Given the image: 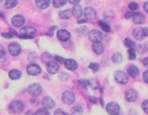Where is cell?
Listing matches in <instances>:
<instances>
[{"instance_id": "11a10c76", "label": "cell", "mask_w": 148, "mask_h": 115, "mask_svg": "<svg viewBox=\"0 0 148 115\" xmlns=\"http://www.w3.org/2000/svg\"><path fill=\"white\" fill-rule=\"evenodd\" d=\"M145 50H146V51H148V41H147V42L145 43Z\"/></svg>"}, {"instance_id": "f5cc1de1", "label": "cell", "mask_w": 148, "mask_h": 115, "mask_svg": "<svg viewBox=\"0 0 148 115\" xmlns=\"http://www.w3.org/2000/svg\"><path fill=\"white\" fill-rule=\"evenodd\" d=\"M129 115H137V112L133 109L129 111Z\"/></svg>"}, {"instance_id": "f546056e", "label": "cell", "mask_w": 148, "mask_h": 115, "mask_svg": "<svg viewBox=\"0 0 148 115\" xmlns=\"http://www.w3.org/2000/svg\"><path fill=\"white\" fill-rule=\"evenodd\" d=\"M66 3V0H53L52 1V4H53V6L56 7V8H60L62 6H64Z\"/></svg>"}, {"instance_id": "4316f807", "label": "cell", "mask_w": 148, "mask_h": 115, "mask_svg": "<svg viewBox=\"0 0 148 115\" xmlns=\"http://www.w3.org/2000/svg\"><path fill=\"white\" fill-rule=\"evenodd\" d=\"M18 5V0H6L5 3V7L7 9H12Z\"/></svg>"}, {"instance_id": "9a60e30c", "label": "cell", "mask_w": 148, "mask_h": 115, "mask_svg": "<svg viewBox=\"0 0 148 115\" xmlns=\"http://www.w3.org/2000/svg\"><path fill=\"white\" fill-rule=\"evenodd\" d=\"M64 66L70 71H75L78 68V64L73 60H64Z\"/></svg>"}, {"instance_id": "ac0fdd59", "label": "cell", "mask_w": 148, "mask_h": 115, "mask_svg": "<svg viewBox=\"0 0 148 115\" xmlns=\"http://www.w3.org/2000/svg\"><path fill=\"white\" fill-rule=\"evenodd\" d=\"M132 18H133V22L136 24V25H141L145 22V16L140 13V12H136V13H133L132 14Z\"/></svg>"}, {"instance_id": "52a82bcc", "label": "cell", "mask_w": 148, "mask_h": 115, "mask_svg": "<svg viewBox=\"0 0 148 115\" xmlns=\"http://www.w3.org/2000/svg\"><path fill=\"white\" fill-rule=\"evenodd\" d=\"M24 108H25V105L21 101H14L10 105L11 111L15 113H20L21 112H23Z\"/></svg>"}, {"instance_id": "4fadbf2b", "label": "cell", "mask_w": 148, "mask_h": 115, "mask_svg": "<svg viewBox=\"0 0 148 115\" xmlns=\"http://www.w3.org/2000/svg\"><path fill=\"white\" fill-rule=\"evenodd\" d=\"M42 105L44 108L49 110V109H52L55 106V102L51 97H45L42 100Z\"/></svg>"}, {"instance_id": "7402d4cb", "label": "cell", "mask_w": 148, "mask_h": 115, "mask_svg": "<svg viewBox=\"0 0 148 115\" xmlns=\"http://www.w3.org/2000/svg\"><path fill=\"white\" fill-rule=\"evenodd\" d=\"M127 73H128V75L132 78H137L138 73H139V70L137 66H131L128 70H127Z\"/></svg>"}, {"instance_id": "83f0119b", "label": "cell", "mask_w": 148, "mask_h": 115, "mask_svg": "<svg viewBox=\"0 0 148 115\" xmlns=\"http://www.w3.org/2000/svg\"><path fill=\"white\" fill-rule=\"evenodd\" d=\"M99 25L100 28H101L103 31H106V32H109V31H111V27H110V25H109L106 22L102 21V20H99Z\"/></svg>"}, {"instance_id": "d590c367", "label": "cell", "mask_w": 148, "mask_h": 115, "mask_svg": "<svg viewBox=\"0 0 148 115\" xmlns=\"http://www.w3.org/2000/svg\"><path fill=\"white\" fill-rule=\"evenodd\" d=\"M51 57V56L50 54H48V53H44V54L42 55V61H43L44 63L47 64V63L50 62Z\"/></svg>"}, {"instance_id": "603a6c76", "label": "cell", "mask_w": 148, "mask_h": 115, "mask_svg": "<svg viewBox=\"0 0 148 115\" xmlns=\"http://www.w3.org/2000/svg\"><path fill=\"white\" fill-rule=\"evenodd\" d=\"M92 50L96 54H101L104 51V45L101 42L99 43H94L92 44Z\"/></svg>"}, {"instance_id": "60d3db41", "label": "cell", "mask_w": 148, "mask_h": 115, "mask_svg": "<svg viewBox=\"0 0 148 115\" xmlns=\"http://www.w3.org/2000/svg\"><path fill=\"white\" fill-rule=\"evenodd\" d=\"M54 115H66V113L61 109H57L54 112Z\"/></svg>"}, {"instance_id": "6da1fadb", "label": "cell", "mask_w": 148, "mask_h": 115, "mask_svg": "<svg viewBox=\"0 0 148 115\" xmlns=\"http://www.w3.org/2000/svg\"><path fill=\"white\" fill-rule=\"evenodd\" d=\"M19 34L24 38H33L36 34V29L32 26H25L21 28Z\"/></svg>"}, {"instance_id": "c3c4849f", "label": "cell", "mask_w": 148, "mask_h": 115, "mask_svg": "<svg viewBox=\"0 0 148 115\" xmlns=\"http://www.w3.org/2000/svg\"><path fill=\"white\" fill-rule=\"evenodd\" d=\"M89 99H90V101L94 103V104H96L98 102V99L96 97H89Z\"/></svg>"}, {"instance_id": "d4e9b609", "label": "cell", "mask_w": 148, "mask_h": 115, "mask_svg": "<svg viewBox=\"0 0 148 115\" xmlns=\"http://www.w3.org/2000/svg\"><path fill=\"white\" fill-rule=\"evenodd\" d=\"M58 16L62 19H68L71 16V11L70 9H66L64 11H60L58 13Z\"/></svg>"}, {"instance_id": "30bf717a", "label": "cell", "mask_w": 148, "mask_h": 115, "mask_svg": "<svg viewBox=\"0 0 148 115\" xmlns=\"http://www.w3.org/2000/svg\"><path fill=\"white\" fill-rule=\"evenodd\" d=\"M57 38L62 42H66L71 38V33L66 30H58L57 32Z\"/></svg>"}, {"instance_id": "ab89813d", "label": "cell", "mask_w": 148, "mask_h": 115, "mask_svg": "<svg viewBox=\"0 0 148 115\" xmlns=\"http://www.w3.org/2000/svg\"><path fill=\"white\" fill-rule=\"evenodd\" d=\"M79 83L81 85V86L85 89L87 88V86H88V83H87V80H79Z\"/></svg>"}, {"instance_id": "ffe728a7", "label": "cell", "mask_w": 148, "mask_h": 115, "mask_svg": "<svg viewBox=\"0 0 148 115\" xmlns=\"http://www.w3.org/2000/svg\"><path fill=\"white\" fill-rule=\"evenodd\" d=\"M51 0H36V5L42 10H45L49 7Z\"/></svg>"}, {"instance_id": "7a4b0ae2", "label": "cell", "mask_w": 148, "mask_h": 115, "mask_svg": "<svg viewBox=\"0 0 148 115\" xmlns=\"http://www.w3.org/2000/svg\"><path fill=\"white\" fill-rule=\"evenodd\" d=\"M88 37L89 39L94 44V43H99L102 41L103 39V34L101 31H99V30H92L89 33H88Z\"/></svg>"}, {"instance_id": "680465c9", "label": "cell", "mask_w": 148, "mask_h": 115, "mask_svg": "<svg viewBox=\"0 0 148 115\" xmlns=\"http://www.w3.org/2000/svg\"><path fill=\"white\" fill-rule=\"evenodd\" d=\"M1 2H3V0H0V3H1Z\"/></svg>"}, {"instance_id": "5b68a950", "label": "cell", "mask_w": 148, "mask_h": 115, "mask_svg": "<svg viewBox=\"0 0 148 115\" xmlns=\"http://www.w3.org/2000/svg\"><path fill=\"white\" fill-rule=\"evenodd\" d=\"M62 100L64 103L71 105L75 101V95L71 91H66L62 94Z\"/></svg>"}, {"instance_id": "44dd1931", "label": "cell", "mask_w": 148, "mask_h": 115, "mask_svg": "<svg viewBox=\"0 0 148 115\" xmlns=\"http://www.w3.org/2000/svg\"><path fill=\"white\" fill-rule=\"evenodd\" d=\"M22 76V73L18 69H13V70H11L10 73H9V77L12 80H17V79H19Z\"/></svg>"}, {"instance_id": "f907efd6", "label": "cell", "mask_w": 148, "mask_h": 115, "mask_svg": "<svg viewBox=\"0 0 148 115\" xmlns=\"http://www.w3.org/2000/svg\"><path fill=\"white\" fill-rule=\"evenodd\" d=\"M143 7H144V10H145V12H146L148 13V2L145 3Z\"/></svg>"}, {"instance_id": "b9f144b4", "label": "cell", "mask_w": 148, "mask_h": 115, "mask_svg": "<svg viewBox=\"0 0 148 115\" xmlns=\"http://www.w3.org/2000/svg\"><path fill=\"white\" fill-rule=\"evenodd\" d=\"M143 79H144V81L145 83L148 84V70L144 73V74H143Z\"/></svg>"}, {"instance_id": "681fc988", "label": "cell", "mask_w": 148, "mask_h": 115, "mask_svg": "<svg viewBox=\"0 0 148 115\" xmlns=\"http://www.w3.org/2000/svg\"><path fill=\"white\" fill-rule=\"evenodd\" d=\"M143 31H144L145 37H147L148 36V27H144L143 28Z\"/></svg>"}, {"instance_id": "74e56055", "label": "cell", "mask_w": 148, "mask_h": 115, "mask_svg": "<svg viewBox=\"0 0 148 115\" xmlns=\"http://www.w3.org/2000/svg\"><path fill=\"white\" fill-rule=\"evenodd\" d=\"M128 7L130 9V11H136V10L138 9V5L137 3H135V2H132V3L129 4Z\"/></svg>"}, {"instance_id": "2e32d148", "label": "cell", "mask_w": 148, "mask_h": 115, "mask_svg": "<svg viewBox=\"0 0 148 115\" xmlns=\"http://www.w3.org/2000/svg\"><path fill=\"white\" fill-rule=\"evenodd\" d=\"M83 14V11H82V7L78 4V5H74L72 11H71V15H73L76 18H80L82 17Z\"/></svg>"}, {"instance_id": "cb8c5ba5", "label": "cell", "mask_w": 148, "mask_h": 115, "mask_svg": "<svg viewBox=\"0 0 148 115\" xmlns=\"http://www.w3.org/2000/svg\"><path fill=\"white\" fill-rule=\"evenodd\" d=\"M84 110L81 105H75L71 110V115H83Z\"/></svg>"}, {"instance_id": "e0dca14e", "label": "cell", "mask_w": 148, "mask_h": 115, "mask_svg": "<svg viewBox=\"0 0 148 115\" xmlns=\"http://www.w3.org/2000/svg\"><path fill=\"white\" fill-rule=\"evenodd\" d=\"M84 14H85V17L87 19L92 20V19H94L95 17H96V11L92 7H86V8H85Z\"/></svg>"}, {"instance_id": "e575fe53", "label": "cell", "mask_w": 148, "mask_h": 115, "mask_svg": "<svg viewBox=\"0 0 148 115\" xmlns=\"http://www.w3.org/2000/svg\"><path fill=\"white\" fill-rule=\"evenodd\" d=\"M35 115H50V113H49V112H48L47 109H45V108L43 107V108L38 109L37 112H36V113H35Z\"/></svg>"}, {"instance_id": "ee69618b", "label": "cell", "mask_w": 148, "mask_h": 115, "mask_svg": "<svg viewBox=\"0 0 148 115\" xmlns=\"http://www.w3.org/2000/svg\"><path fill=\"white\" fill-rule=\"evenodd\" d=\"M143 65H144V66H145V67H147L148 68V57H145V59L143 60Z\"/></svg>"}, {"instance_id": "f1b7e54d", "label": "cell", "mask_w": 148, "mask_h": 115, "mask_svg": "<svg viewBox=\"0 0 148 115\" xmlns=\"http://www.w3.org/2000/svg\"><path fill=\"white\" fill-rule=\"evenodd\" d=\"M87 83H88V86H90L93 90H97L99 87V84L95 79H92L90 80H87Z\"/></svg>"}, {"instance_id": "1f68e13d", "label": "cell", "mask_w": 148, "mask_h": 115, "mask_svg": "<svg viewBox=\"0 0 148 115\" xmlns=\"http://www.w3.org/2000/svg\"><path fill=\"white\" fill-rule=\"evenodd\" d=\"M5 57H6L5 49L0 45V62H4L5 60Z\"/></svg>"}, {"instance_id": "f6af8a7d", "label": "cell", "mask_w": 148, "mask_h": 115, "mask_svg": "<svg viewBox=\"0 0 148 115\" xmlns=\"http://www.w3.org/2000/svg\"><path fill=\"white\" fill-rule=\"evenodd\" d=\"M81 0H69V3L71 5H78Z\"/></svg>"}, {"instance_id": "277c9868", "label": "cell", "mask_w": 148, "mask_h": 115, "mask_svg": "<svg viewBox=\"0 0 148 115\" xmlns=\"http://www.w3.org/2000/svg\"><path fill=\"white\" fill-rule=\"evenodd\" d=\"M114 78H115V80L118 83L123 84V85L126 84L128 82V80H129L128 75L125 72H123V71H118V72H116L115 74H114Z\"/></svg>"}, {"instance_id": "bcb514c9", "label": "cell", "mask_w": 148, "mask_h": 115, "mask_svg": "<svg viewBox=\"0 0 148 115\" xmlns=\"http://www.w3.org/2000/svg\"><path fill=\"white\" fill-rule=\"evenodd\" d=\"M142 48H144V46H141V45H138V47H137V51L139 53V54H142L143 52H144V49L142 50Z\"/></svg>"}, {"instance_id": "3957f363", "label": "cell", "mask_w": 148, "mask_h": 115, "mask_svg": "<svg viewBox=\"0 0 148 115\" xmlns=\"http://www.w3.org/2000/svg\"><path fill=\"white\" fill-rule=\"evenodd\" d=\"M106 108L109 115H119L120 112L119 105L116 102H110L109 104H107Z\"/></svg>"}, {"instance_id": "d6a6232c", "label": "cell", "mask_w": 148, "mask_h": 115, "mask_svg": "<svg viewBox=\"0 0 148 115\" xmlns=\"http://www.w3.org/2000/svg\"><path fill=\"white\" fill-rule=\"evenodd\" d=\"M77 32H78V34H79L80 37H84V36H86V35L87 34V32H88V28H87V27H85V26L80 27L79 29H78Z\"/></svg>"}, {"instance_id": "ba28073f", "label": "cell", "mask_w": 148, "mask_h": 115, "mask_svg": "<svg viewBox=\"0 0 148 115\" xmlns=\"http://www.w3.org/2000/svg\"><path fill=\"white\" fill-rule=\"evenodd\" d=\"M21 46L18 43H12L8 47V51L12 56H18L21 52Z\"/></svg>"}, {"instance_id": "d6986e66", "label": "cell", "mask_w": 148, "mask_h": 115, "mask_svg": "<svg viewBox=\"0 0 148 115\" xmlns=\"http://www.w3.org/2000/svg\"><path fill=\"white\" fill-rule=\"evenodd\" d=\"M133 37L137 39V40H142L144 39L145 38V35H144V31H143V28L141 27H138V28H135L133 30Z\"/></svg>"}, {"instance_id": "6f0895ef", "label": "cell", "mask_w": 148, "mask_h": 115, "mask_svg": "<svg viewBox=\"0 0 148 115\" xmlns=\"http://www.w3.org/2000/svg\"><path fill=\"white\" fill-rule=\"evenodd\" d=\"M5 18V16H4V13L3 12H0V18Z\"/></svg>"}, {"instance_id": "816d5d0a", "label": "cell", "mask_w": 148, "mask_h": 115, "mask_svg": "<svg viewBox=\"0 0 148 115\" xmlns=\"http://www.w3.org/2000/svg\"><path fill=\"white\" fill-rule=\"evenodd\" d=\"M132 12H126L125 13V18H132Z\"/></svg>"}, {"instance_id": "484cf974", "label": "cell", "mask_w": 148, "mask_h": 115, "mask_svg": "<svg viewBox=\"0 0 148 115\" xmlns=\"http://www.w3.org/2000/svg\"><path fill=\"white\" fill-rule=\"evenodd\" d=\"M112 60L115 64H119V63H121L123 61V56L120 53L117 52V53L113 54V56L112 57Z\"/></svg>"}, {"instance_id": "8992f818", "label": "cell", "mask_w": 148, "mask_h": 115, "mask_svg": "<svg viewBox=\"0 0 148 115\" xmlns=\"http://www.w3.org/2000/svg\"><path fill=\"white\" fill-rule=\"evenodd\" d=\"M28 92L33 97L39 96L42 92V86L39 84H32L29 86Z\"/></svg>"}, {"instance_id": "8d00e7d4", "label": "cell", "mask_w": 148, "mask_h": 115, "mask_svg": "<svg viewBox=\"0 0 148 115\" xmlns=\"http://www.w3.org/2000/svg\"><path fill=\"white\" fill-rule=\"evenodd\" d=\"M89 68L92 69L93 73H97V72L99 70V64H97V63H91V64L89 65Z\"/></svg>"}, {"instance_id": "8fae6325", "label": "cell", "mask_w": 148, "mask_h": 115, "mask_svg": "<svg viewBox=\"0 0 148 115\" xmlns=\"http://www.w3.org/2000/svg\"><path fill=\"white\" fill-rule=\"evenodd\" d=\"M125 99L129 102H134L138 99V92L133 89H129L125 92Z\"/></svg>"}, {"instance_id": "4dcf8cb0", "label": "cell", "mask_w": 148, "mask_h": 115, "mask_svg": "<svg viewBox=\"0 0 148 115\" xmlns=\"http://www.w3.org/2000/svg\"><path fill=\"white\" fill-rule=\"evenodd\" d=\"M124 44H125V45L127 47V48H134L135 47V43L131 39V38H126L125 40H124Z\"/></svg>"}, {"instance_id": "7dc6e473", "label": "cell", "mask_w": 148, "mask_h": 115, "mask_svg": "<svg viewBox=\"0 0 148 115\" xmlns=\"http://www.w3.org/2000/svg\"><path fill=\"white\" fill-rule=\"evenodd\" d=\"M2 35H3L5 38H12L13 37V35L11 34V33H2Z\"/></svg>"}, {"instance_id": "9c48e42d", "label": "cell", "mask_w": 148, "mask_h": 115, "mask_svg": "<svg viewBox=\"0 0 148 115\" xmlns=\"http://www.w3.org/2000/svg\"><path fill=\"white\" fill-rule=\"evenodd\" d=\"M41 68L39 66L36 65V64H30L27 66V73L32 76H36L41 73Z\"/></svg>"}, {"instance_id": "9f6ffc18", "label": "cell", "mask_w": 148, "mask_h": 115, "mask_svg": "<svg viewBox=\"0 0 148 115\" xmlns=\"http://www.w3.org/2000/svg\"><path fill=\"white\" fill-rule=\"evenodd\" d=\"M79 24H82V23H86V20H79L78 21Z\"/></svg>"}, {"instance_id": "836d02e7", "label": "cell", "mask_w": 148, "mask_h": 115, "mask_svg": "<svg viewBox=\"0 0 148 115\" xmlns=\"http://www.w3.org/2000/svg\"><path fill=\"white\" fill-rule=\"evenodd\" d=\"M128 55H129V60H133L136 57V51L134 48H130L128 50Z\"/></svg>"}, {"instance_id": "5bb4252c", "label": "cell", "mask_w": 148, "mask_h": 115, "mask_svg": "<svg viewBox=\"0 0 148 115\" xmlns=\"http://www.w3.org/2000/svg\"><path fill=\"white\" fill-rule=\"evenodd\" d=\"M47 71L51 74H55L59 71V65L54 61H50L47 63Z\"/></svg>"}, {"instance_id": "7bdbcfd3", "label": "cell", "mask_w": 148, "mask_h": 115, "mask_svg": "<svg viewBox=\"0 0 148 115\" xmlns=\"http://www.w3.org/2000/svg\"><path fill=\"white\" fill-rule=\"evenodd\" d=\"M55 59H56V60H58L59 63H64V60L63 59L62 57H60V56H56V57H55Z\"/></svg>"}, {"instance_id": "db71d44e", "label": "cell", "mask_w": 148, "mask_h": 115, "mask_svg": "<svg viewBox=\"0 0 148 115\" xmlns=\"http://www.w3.org/2000/svg\"><path fill=\"white\" fill-rule=\"evenodd\" d=\"M25 115H35V113L32 111H27L26 113H25Z\"/></svg>"}, {"instance_id": "7c38bea8", "label": "cell", "mask_w": 148, "mask_h": 115, "mask_svg": "<svg viewBox=\"0 0 148 115\" xmlns=\"http://www.w3.org/2000/svg\"><path fill=\"white\" fill-rule=\"evenodd\" d=\"M25 18L22 15H16L12 18V25L15 27H21L25 24Z\"/></svg>"}, {"instance_id": "f35d334b", "label": "cell", "mask_w": 148, "mask_h": 115, "mask_svg": "<svg viewBox=\"0 0 148 115\" xmlns=\"http://www.w3.org/2000/svg\"><path fill=\"white\" fill-rule=\"evenodd\" d=\"M142 109H143V111H144L145 113L148 114V99L145 100V101L142 103Z\"/></svg>"}]
</instances>
